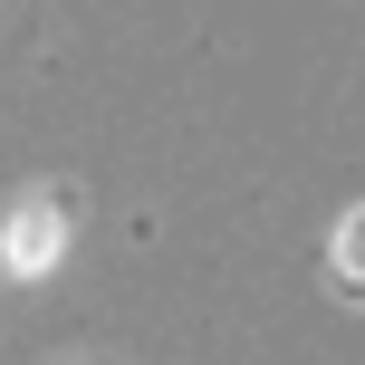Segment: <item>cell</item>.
<instances>
[{"label": "cell", "instance_id": "cell-1", "mask_svg": "<svg viewBox=\"0 0 365 365\" xmlns=\"http://www.w3.org/2000/svg\"><path fill=\"white\" fill-rule=\"evenodd\" d=\"M58 221H68V202H29V212H19V231H10V250H0V259H10L19 279H38V269H48L58 250H68V231H58Z\"/></svg>", "mask_w": 365, "mask_h": 365}, {"label": "cell", "instance_id": "cell-2", "mask_svg": "<svg viewBox=\"0 0 365 365\" xmlns=\"http://www.w3.org/2000/svg\"><path fill=\"white\" fill-rule=\"evenodd\" d=\"M327 259H336V289H365V202L336 221V250H327Z\"/></svg>", "mask_w": 365, "mask_h": 365}]
</instances>
